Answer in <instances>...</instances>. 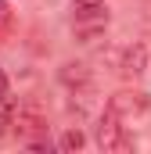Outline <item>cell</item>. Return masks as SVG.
<instances>
[{
  "instance_id": "obj_1",
  "label": "cell",
  "mask_w": 151,
  "mask_h": 154,
  "mask_svg": "<svg viewBox=\"0 0 151 154\" xmlns=\"http://www.w3.org/2000/svg\"><path fill=\"white\" fill-rule=\"evenodd\" d=\"M112 14H108V4L104 0H76V11H72V29L83 43L97 39L104 29H108Z\"/></svg>"
},
{
  "instance_id": "obj_2",
  "label": "cell",
  "mask_w": 151,
  "mask_h": 154,
  "mask_svg": "<svg viewBox=\"0 0 151 154\" xmlns=\"http://www.w3.org/2000/svg\"><path fill=\"white\" fill-rule=\"evenodd\" d=\"M108 111H112L122 125H140L151 118V97L140 90H122L108 100Z\"/></svg>"
},
{
  "instance_id": "obj_3",
  "label": "cell",
  "mask_w": 151,
  "mask_h": 154,
  "mask_svg": "<svg viewBox=\"0 0 151 154\" xmlns=\"http://www.w3.org/2000/svg\"><path fill=\"white\" fill-rule=\"evenodd\" d=\"M94 143H97L101 151H112V154L133 151V136L126 133V125H122L108 108H104V115L97 118V125H94Z\"/></svg>"
},
{
  "instance_id": "obj_4",
  "label": "cell",
  "mask_w": 151,
  "mask_h": 154,
  "mask_svg": "<svg viewBox=\"0 0 151 154\" xmlns=\"http://www.w3.org/2000/svg\"><path fill=\"white\" fill-rule=\"evenodd\" d=\"M11 125H14V133H18V140H36V136H47V118L40 115L36 108H18L14 115H11Z\"/></svg>"
},
{
  "instance_id": "obj_5",
  "label": "cell",
  "mask_w": 151,
  "mask_h": 154,
  "mask_svg": "<svg viewBox=\"0 0 151 154\" xmlns=\"http://www.w3.org/2000/svg\"><path fill=\"white\" fill-rule=\"evenodd\" d=\"M144 68H148V47H144V43H133V47H126V54H122V61H119V75L137 79Z\"/></svg>"
},
{
  "instance_id": "obj_6",
  "label": "cell",
  "mask_w": 151,
  "mask_h": 154,
  "mask_svg": "<svg viewBox=\"0 0 151 154\" xmlns=\"http://www.w3.org/2000/svg\"><path fill=\"white\" fill-rule=\"evenodd\" d=\"M61 82H69V86H90L86 65H65V68H61Z\"/></svg>"
},
{
  "instance_id": "obj_7",
  "label": "cell",
  "mask_w": 151,
  "mask_h": 154,
  "mask_svg": "<svg viewBox=\"0 0 151 154\" xmlns=\"http://www.w3.org/2000/svg\"><path fill=\"white\" fill-rule=\"evenodd\" d=\"M11 115H14V97H11V90H0V136L7 133Z\"/></svg>"
},
{
  "instance_id": "obj_8",
  "label": "cell",
  "mask_w": 151,
  "mask_h": 154,
  "mask_svg": "<svg viewBox=\"0 0 151 154\" xmlns=\"http://www.w3.org/2000/svg\"><path fill=\"white\" fill-rule=\"evenodd\" d=\"M83 143H86V136H83L79 129H65V133H61V140H58V147H61V151H79Z\"/></svg>"
},
{
  "instance_id": "obj_9",
  "label": "cell",
  "mask_w": 151,
  "mask_h": 154,
  "mask_svg": "<svg viewBox=\"0 0 151 154\" xmlns=\"http://www.w3.org/2000/svg\"><path fill=\"white\" fill-rule=\"evenodd\" d=\"M7 25H11V4H7V0H0V32H4Z\"/></svg>"
}]
</instances>
